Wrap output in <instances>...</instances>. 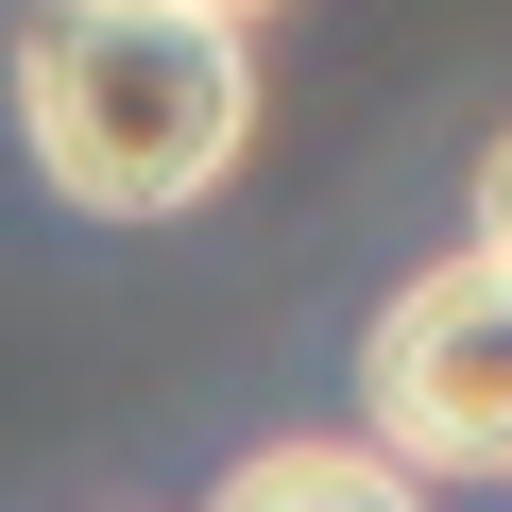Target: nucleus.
<instances>
[{
	"label": "nucleus",
	"mask_w": 512,
	"mask_h": 512,
	"mask_svg": "<svg viewBox=\"0 0 512 512\" xmlns=\"http://www.w3.org/2000/svg\"><path fill=\"white\" fill-rule=\"evenodd\" d=\"M18 154L86 222H188L256 154V35L171 0H35L18 18Z\"/></svg>",
	"instance_id": "f257e3e1"
},
{
	"label": "nucleus",
	"mask_w": 512,
	"mask_h": 512,
	"mask_svg": "<svg viewBox=\"0 0 512 512\" xmlns=\"http://www.w3.org/2000/svg\"><path fill=\"white\" fill-rule=\"evenodd\" d=\"M171 18H222V35H256V18H274V0H171Z\"/></svg>",
	"instance_id": "39448f33"
},
{
	"label": "nucleus",
	"mask_w": 512,
	"mask_h": 512,
	"mask_svg": "<svg viewBox=\"0 0 512 512\" xmlns=\"http://www.w3.org/2000/svg\"><path fill=\"white\" fill-rule=\"evenodd\" d=\"M205 512H427V478H410V461H376L359 427H291V444L222 461V495H205Z\"/></svg>",
	"instance_id": "7ed1b4c3"
},
{
	"label": "nucleus",
	"mask_w": 512,
	"mask_h": 512,
	"mask_svg": "<svg viewBox=\"0 0 512 512\" xmlns=\"http://www.w3.org/2000/svg\"><path fill=\"white\" fill-rule=\"evenodd\" d=\"M359 444L410 478H512V274L461 239L359 325Z\"/></svg>",
	"instance_id": "f03ea898"
},
{
	"label": "nucleus",
	"mask_w": 512,
	"mask_h": 512,
	"mask_svg": "<svg viewBox=\"0 0 512 512\" xmlns=\"http://www.w3.org/2000/svg\"><path fill=\"white\" fill-rule=\"evenodd\" d=\"M478 256L512 274V120H495V154H478Z\"/></svg>",
	"instance_id": "20e7f679"
}]
</instances>
